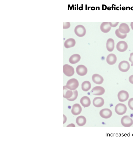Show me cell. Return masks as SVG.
Listing matches in <instances>:
<instances>
[{"label":"cell","instance_id":"6da1fadb","mask_svg":"<svg viewBox=\"0 0 133 149\" xmlns=\"http://www.w3.org/2000/svg\"><path fill=\"white\" fill-rule=\"evenodd\" d=\"M79 86V83L77 79L75 78H72L67 81L65 87L68 89L71 90H75Z\"/></svg>","mask_w":133,"mask_h":149},{"label":"cell","instance_id":"7a4b0ae2","mask_svg":"<svg viewBox=\"0 0 133 149\" xmlns=\"http://www.w3.org/2000/svg\"><path fill=\"white\" fill-rule=\"evenodd\" d=\"M127 110L126 106L123 103H118L115 107V111L118 115H122L124 114L126 112Z\"/></svg>","mask_w":133,"mask_h":149},{"label":"cell","instance_id":"3957f363","mask_svg":"<svg viewBox=\"0 0 133 149\" xmlns=\"http://www.w3.org/2000/svg\"><path fill=\"white\" fill-rule=\"evenodd\" d=\"M74 32L77 36L79 37H82L85 35L86 33V30L83 26L82 25H78L75 27Z\"/></svg>","mask_w":133,"mask_h":149},{"label":"cell","instance_id":"277c9868","mask_svg":"<svg viewBox=\"0 0 133 149\" xmlns=\"http://www.w3.org/2000/svg\"><path fill=\"white\" fill-rule=\"evenodd\" d=\"M63 73L66 76L71 77L73 76L75 72L72 66L65 64L63 66Z\"/></svg>","mask_w":133,"mask_h":149},{"label":"cell","instance_id":"5b68a950","mask_svg":"<svg viewBox=\"0 0 133 149\" xmlns=\"http://www.w3.org/2000/svg\"><path fill=\"white\" fill-rule=\"evenodd\" d=\"M122 125L124 127H130L133 124V121L132 119L127 115L123 117L121 120Z\"/></svg>","mask_w":133,"mask_h":149},{"label":"cell","instance_id":"8992f818","mask_svg":"<svg viewBox=\"0 0 133 149\" xmlns=\"http://www.w3.org/2000/svg\"><path fill=\"white\" fill-rule=\"evenodd\" d=\"M118 67L119 69L121 71L125 72L129 70L130 68V65L128 61H123L120 62Z\"/></svg>","mask_w":133,"mask_h":149},{"label":"cell","instance_id":"52a82bcc","mask_svg":"<svg viewBox=\"0 0 133 149\" xmlns=\"http://www.w3.org/2000/svg\"><path fill=\"white\" fill-rule=\"evenodd\" d=\"M105 90L104 88L101 86H96L94 87L91 90L90 93L96 95H101L104 93Z\"/></svg>","mask_w":133,"mask_h":149},{"label":"cell","instance_id":"ba28073f","mask_svg":"<svg viewBox=\"0 0 133 149\" xmlns=\"http://www.w3.org/2000/svg\"><path fill=\"white\" fill-rule=\"evenodd\" d=\"M117 96L118 100L120 101L123 102L128 99L129 97V94L127 91L122 90L118 93Z\"/></svg>","mask_w":133,"mask_h":149},{"label":"cell","instance_id":"9c48e42d","mask_svg":"<svg viewBox=\"0 0 133 149\" xmlns=\"http://www.w3.org/2000/svg\"><path fill=\"white\" fill-rule=\"evenodd\" d=\"M116 47L118 51L121 52H123L127 50L128 46L126 42L122 41L118 42Z\"/></svg>","mask_w":133,"mask_h":149},{"label":"cell","instance_id":"30bf717a","mask_svg":"<svg viewBox=\"0 0 133 149\" xmlns=\"http://www.w3.org/2000/svg\"><path fill=\"white\" fill-rule=\"evenodd\" d=\"M99 114L102 117L107 119L109 118L111 116L112 114V113L111 110L109 109L104 108L100 110Z\"/></svg>","mask_w":133,"mask_h":149},{"label":"cell","instance_id":"8fae6325","mask_svg":"<svg viewBox=\"0 0 133 149\" xmlns=\"http://www.w3.org/2000/svg\"><path fill=\"white\" fill-rule=\"evenodd\" d=\"M77 73L80 76H84L86 74L87 72V68L84 65H78L76 68Z\"/></svg>","mask_w":133,"mask_h":149},{"label":"cell","instance_id":"7c38bea8","mask_svg":"<svg viewBox=\"0 0 133 149\" xmlns=\"http://www.w3.org/2000/svg\"><path fill=\"white\" fill-rule=\"evenodd\" d=\"M93 103L94 105L97 107L102 106L104 104V99L101 97H96L93 100Z\"/></svg>","mask_w":133,"mask_h":149},{"label":"cell","instance_id":"4fadbf2b","mask_svg":"<svg viewBox=\"0 0 133 149\" xmlns=\"http://www.w3.org/2000/svg\"><path fill=\"white\" fill-rule=\"evenodd\" d=\"M82 110V107L78 103H76L73 105L71 112L73 115H77L80 114Z\"/></svg>","mask_w":133,"mask_h":149},{"label":"cell","instance_id":"5bb4252c","mask_svg":"<svg viewBox=\"0 0 133 149\" xmlns=\"http://www.w3.org/2000/svg\"><path fill=\"white\" fill-rule=\"evenodd\" d=\"M118 29L119 32L123 34L128 33L130 31L128 25L125 23L121 24L119 26Z\"/></svg>","mask_w":133,"mask_h":149},{"label":"cell","instance_id":"9a60e30c","mask_svg":"<svg viewBox=\"0 0 133 149\" xmlns=\"http://www.w3.org/2000/svg\"><path fill=\"white\" fill-rule=\"evenodd\" d=\"M117 61V57L116 55L113 54H110L107 57L106 61L109 64L112 65L114 64Z\"/></svg>","mask_w":133,"mask_h":149},{"label":"cell","instance_id":"2e32d148","mask_svg":"<svg viewBox=\"0 0 133 149\" xmlns=\"http://www.w3.org/2000/svg\"><path fill=\"white\" fill-rule=\"evenodd\" d=\"M92 79L95 83L97 84H101L104 80L103 77L97 74H95L92 76Z\"/></svg>","mask_w":133,"mask_h":149},{"label":"cell","instance_id":"e0dca14e","mask_svg":"<svg viewBox=\"0 0 133 149\" xmlns=\"http://www.w3.org/2000/svg\"><path fill=\"white\" fill-rule=\"evenodd\" d=\"M111 27L109 22H103L101 25L100 28L102 32L107 33L110 31Z\"/></svg>","mask_w":133,"mask_h":149},{"label":"cell","instance_id":"ac0fdd59","mask_svg":"<svg viewBox=\"0 0 133 149\" xmlns=\"http://www.w3.org/2000/svg\"><path fill=\"white\" fill-rule=\"evenodd\" d=\"M80 102L82 106L84 107H89L91 104V101L90 98L87 96H84L82 97L80 99Z\"/></svg>","mask_w":133,"mask_h":149},{"label":"cell","instance_id":"d6986e66","mask_svg":"<svg viewBox=\"0 0 133 149\" xmlns=\"http://www.w3.org/2000/svg\"><path fill=\"white\" fill-rule=\"evenodd\" d=\"M115 43L114 40L109 38L107 40L106 43V48L107 50L110 52L112 51L114 48Z\"/></svg>","mask_w":133,"mask_h":149},{"label":"cell","instance_id":"ffe728a7","mask_svg":"<svg viewBox=\"0 0 133 149\" xmlns=\"http://www.w3.org/2000/svg\"><path fill=\"white\" fill-rule=\"evenodd\" d=\"M76 44L75 40L72 38H69L67 39L64 43L65 47L68 48L74 47Z\"/></svg>","mask_w":133,"mask_h":149},{"label":"cell","instance_id":"44dd1931","mask_svg":"<svg viewBox=\"0 0 133 149\" xmlns=\"http://www.w3.org/2000/svg\"><path fill=\"white\" fill-rule=\"evenodd\" d=\"M80 55L77 54L72 55L70 57L69 61L70 63L72 64H75L78 62L80 60Z\"/></svg>","mask_w":133,"mask_h":149},{"label":"cell","instance_id":"7402d4cb","mask_svg":"<svg viewBox=\"0 0 133 149\" xmlns=\"http://www.w3.org/2000/svg\"><path fill=\"white\" fill-rule=\"evenodd\" d=\"M73 94V91L63 86V97L66 99L71 98Z\"/></svg>","mask_w":133,"mask_h":149},{"label":"cell","instance_id":"603a6c76","mask_svg":"<svg viewBox=\"0 0 133 149\" xmlns=\"http://www.w3.org/2000/svg\"><path fill=\"white\" fill-rule=\"evenodd\" d=\"M76 122L78 125L82 126L85 124L86 119L85 117L83 116H79L76 118Z\"/></svg>","mask_w":133,"mask_h":149},{"label":"cell","instance_id":"cb8c5ba5","mask_svg":"<svg viewBox=\"0 0 133 149\" xmlns=\"http://www.w3.org/2000/svg\"><path fill=\"white\" fill-rule=\"evenodd\" d=\"M91 86L90 82L89 81H85L83 82L82 84V89L84 91H87L90 89Z\"/></svg>","mask_w":133,"mask_h":149},{"label":"cell","instance_id":"d4e9b609","mask_svg":"<svg viewBox=\"0 0 133 149\" xmlns=\"http://www.w3.org/2000/svg\"><path fill=\"white\" fill-rule=\"evenodd\" d=\"M115 33L116 36L118 37L121 39L125 38L127 36V34H123L121 33L119 31L118 29H117L116 30Z\"/></svg>","mask_w":133,"mask_h":149},{"label":"cell","instance_id":"484cf974","mask_svg":"<svg viewBox=\"0 0 133 149\" xmlns=\"http://www.w3.org/2000/svg\"><path fill=\"white\" fill-rule=\"evenodd\" d=\"M73 94L72 97L70 98L67 99V100L70 101H73L75 100L77 98L78 93L77 90H73Z\"/></svg>","mask_w":133,"mask_h":149},{"label":"cell","instance_id":"4316f807","mask_svg":"<svg viewBox=\"0 0 133 149\" xmlns=\"http://www.w3.org/2000/svg\"><path fill=\"white\" fill-rule=\"evenodd\" d=\"M128 105L130 108L133 110V98L130 99L128 102Z\"/></svg>","mask_w":133,"mask_h":149},{"label":"cell","instance_id":"83f0119b","mask_svg":"<svg viewBox=\"0 0 133 149\" xmlns=\"http://www.w3.org/2000/svg\"><path fill=\"white\" fill-rule=\"evenodd\" d=\"M70 24L69 22L63 23V29H67L70 27Z\"/></svg>","mask_w":133,"mask_h":149},{"label":"cell","instance_id":"f1b7e54d","mask_svg":"<svg viewBox=\"0 0 133 149\" xmlns=\"http://www.w3.org/2000/svg\"><path fill=\"white\" fill-rule=\"evenodd\" d=\"M129 60L131 63V66L133 65V53H130V57L129 58Z\"/></svg>","mask_w":133,"mask_h":149},{"label":"cell","instance_id":"f546056e","mask_svg":"<svg viewBox=\"0 0 133 149\" xmlns=\"http://www.w3.org/2000/svg\"><path fill=\"white\" fill-rule=\"evenodd\" d=\"M119 22H109L110 25L111 27H115L118 25Z\"/></svg>","mask_w":133,"mask_h":149},{"label":"cell","instance_id":"4dcf8cb0","mask_svg":"<svg viewBox=\"0 0 133 149\" xmlns=\"http://www.w3.org/2000/svg\"><path fill=\"white\" fill-rule=\"evenodd\" d=\"M129 80L130 82L133 84V75H131L129 77Z\"/></svg>","mask_w":133,"mask_h":149},{"label":"cell","instance_id":"1f68e13d","mask_svg":"<svg viewBox=\"0 0 133 149\" xmlns=\"http://www.w3.org/2000/svg\"><path fill=\"white\" fill-rule=\"evenodd\" d=\"M107 8V6L105 5H102V10H105Z\"/></svg>","mask_w":133,"mask_h":149},{"label":"cell","instance_id":"d6a6232c","mask_svg":"<svg viewBox=\"0 0 133 149\" xmlns=\"http://www.w3.org/2000/svg\"><path fill=\"white\" fill-rule=\"evenodd\" d=\"M130 26L132 29L133 30V22H131V23Z\"/></svg>","mask_w":133,"mask_h":149}]
</instances>
